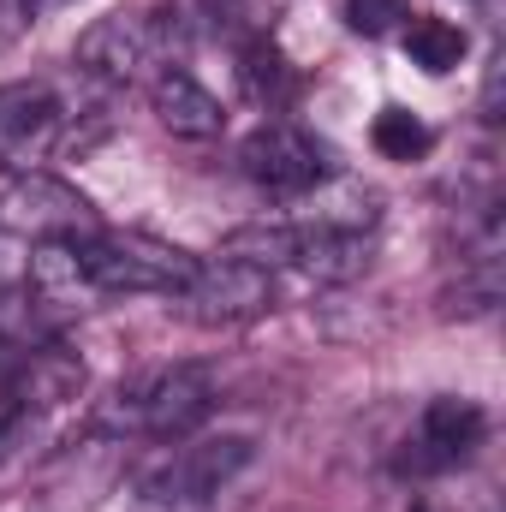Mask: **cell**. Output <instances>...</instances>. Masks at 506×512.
I'll return each instance as SVG.
<instances>
[{
  "label": "cell",
  "mask_w": 506,
  "mask_h": 512,
  "mask_svg": "<svg viewBox=\"0 0 506 512\" xmlns=\"http://www.w3.org/2000/svg\"><path fill=\"white\" fill-rule=\"evenodd\" d=\"M0 233H12L24 245H60V239L84 245V239L102 233V215H96V203L78 185L30 167V173H18L0 191Z\"/></svg>",
  "instance_id": "4"
},
{
  "label": "cell",
  "mask_w": 506,
  "mask_h": 512,
  "mask_svg": "<svg viewBox=\"0 0 506 512\" xmlns=\"http://www.w3.org/2000/svg\"><path fill=\"white\" fill-rule=\"evenodd\" d=\"M274 298H280V286H274L268 268L215 251L209 262L197 256L191 286H185L179 298H167V304H173L185 322H197V328H233V322H256V316H268Z\"/></svg>",
  "instance_id": "6"
},
{
  "label": "cell",
  "mask_w": 506,
  "mask_h": 512,
  "mask_svg": "<svg viewBox=\"0 0 506 512\" xmlns=\"http://www.w3.org/2000/svg\"><path fill=\"white\" fill-rule=\"evenodd\" d=\"M24 268H30V245L12 239V233H0V298L24 292Z\"/></svg>",
  "instance_id": "18"
},
{
  "label": "cell",
  "mask_w": 506,
  "mask_h": 512,
  "mask_svg": "<svg viewBox=\"0 0 506 512\" xmlns=\"http://www.w3.org/2000/svg\"><path fill=\"white\" fill-rule=\"evenodd\" d=\"M370 143H376L387 161H417L429 149V126L417 114H405V108H381L376 126H370Z\"/></svg>",
  "instance_id": "16"
},
{
  "label": "cell",
  "mask_w": 506,
  "mask_h": 512,
  "mask_svg": "<svg viewBox=\"0 0 506 512\" xmlns=\"http://www.w3.org/2000/svg\"><path fill=\"white\" fill-rule=\"evenodd\" d=\"M24 340L0 334V411H12V393H18V376H24Z\"/></svg>",
  "instance_id": "19"
},
{
  "label": "cell",
  "mask_w": 506,
  "mask_h": 512,
  "mask_svg": "<svg viewBox=\"0 0 506 512\" xmlns=\"http://www.w3.org/2000/svg\"><path fill=\"white\" fill-rule=\"evenodd\" d=\"M381 221V197L364 179H346V173H328L316 191L298 197V215L292 227L304 233H352V239H370Z\"/></svg>",
  "instance_id": "10"
},
{
  "label": "cell",
  "mask_w": 506,
  "mask_h": 512,
  "mask_svg": "<svg viewBox=\"0 0 506 512\" xmlns=\"http://www.w3.org/2000/svg\"><path fill=\"white\" fill-rule=\"evenodd\" d=\"M24 292L54 310V316H78V310H96L102 292L90 286V268H84V251L78 245H30V268H24Z\"/></svg>",
  "instance_id": "12"
},
{
  "label": "cell",
  "mask_w": 506,
  "mask_h": 512,
  "mask_svg": "<svg viewBox=\"0 0 506 512\" xmlns=\"http://www.w3.org/2000/svg\"><path fill=\"white\" fill-rule=\"evenodd\" d=\"M399 42H405V60H411L417 72H429V78H447V72L465 60V48H471V36H465L453 18H435V12H411Z\"/></svg>",
  "instance_id": "14"
},
{
  "label": "cell",
  "mask_w": 506,
  "mask_h": 512,
  "mask_svg": "<svg viewBox=\"0 0 506 512\" xmlns=\"http://www.w3.org/2000/svg\"><path fill=\"white\" fill-rule=\"evenodd\" d=\"M256 459L251 435H203V441H185L167 465H155L143 477V501L161 512H185L215 501L221 489H233Z\"/></svg>",
  "instance_id": "5"
},
{
  "label": "cell",
  "mask_w": 506,
  "mask_h": 512,
  "mask_svg": "<svg viewBox=\"0 0 506 512\" xmlns=\"http://www.w3.org/2000/svg\"><path fill=\"white\" fill-rule=\"evenodd\" d=\"M501 72H506V60H501V54H495V60H489V72H483V102H477L489 126L501 120Z\"/></svg>",
  "instance_id": "20"
},
{
  "label": "cell",
  "mask_w": 506,
  "mask_h": 512,
  "mask_svg": "<svg viewBox=\"0 0 506 512\" xmlns=\"http://www.w3.org/2000/svg\"><path fill=\"white\" fill-rule=\"evenodd\" d=\"M221 387L203 364H167L120 382L90 417L96 435H137V441H179L215 411Z\"/></svg>",
  "instance_id": "1"
},
{
  "label": "cell",
  "mask_w": 506,
  "mask_h": 512,
  "mask_svg": "<svg viewBox=\"0 0 506 512\" xmlns=\"http://www.w3.org/2000/svg\"><path fill=\"white\" fill-rule=\"evenodd\" d=\"M489 441V411L477 399H429L423 417H417V435L405 441L399 453V471L405 477H441V471H459L477 459V447Z\"/></svg>",
  "instance_id": "8"
},
{
  "label": "cell",
  "mask_w": 506,
  "mask_h": 512,
  "mask_svg": "<svg viewBox=\"0 0 506 512\" xmlns=\"http://www.w3.org/2000/svg\"><path fill=\"white\" fill-rule=\"evenodd\" d=\"M239 173L251 179L256 191L280 197V203H298L304 191H316L334 167H328V149L292 120H262V126L239 143Z\"/></svg>",
  "instance_id": "7"
},
{
  "label": "cell",
  "mask_w": 506,
  "mask_h": 512,
  "mask_svg": "<svg viewBox=\"0 0 506 512\" xmlns=\"http://www.w3.org/2000/svg\"><path fill=\"white\" fill-rule=\"evenodd\" d=\"M149 108H155V120L173 131V137H191V143L221 137V126H227L221 96H215L209 84H197L185 66H161V72L149 78Z\"/></svg>",
  "instance_id": "11"
},
{
  "label": "cell",
  "mask_w": 506,
  "mask_h": 512,
  "mask_svg": "<svg viewBox=\"0 0 506 512\" xmlns=\"http://www.w3.org/2000/svg\"><path fill=\"white\" fill-rule=\"evenodd\" d=\"M84 268H90V286L108 298H179L197 274V256L155 239V233H96L78 245Z\"/></svg>",
  "instance_id": "2"
},
{
  "label": "cell",
  "mask_w": 506,
  "mask_h": 512,
  "mask_svg": "<svg viewBox=\"0 0 506 512\" xmlns=\"http://www.w3.org/2000/svg\"><path fill=\"white\" fill-rule=\"evenodd\" d=\"M411 512H435V507H429V501H417V507H411Z\"/></svg>",
  "instance_id": "21"
},
{
  "label": "cell",
  "mask_w": 506,
  "mask_h": 512,
  "mask_svg": "<svg viewBox=\"0 0 506 512\" xmlns=\"http://www.w3.org/2000/svg\"><path fill=\"white\" fill-rule=\"evenodd\" d=\"M411 18V0H346V24L358 36H387V30H405Z\"/></svg>",
  "instance_id": "17"
},
{
  "label": "cell",
  "mask_w": 506,
  "mask_h": 512,
  "mask_svg": "<svg viewBox=\"0 0 506 512\" xmlns=\"http://www.w3.org/2000/svg\"><path fill=\"white\" fill-rule=\"evenodd\" d=\"M66 126V108L54 102L48 84H6L0 90V167L6 173H30V161H42Z\"/></svg>",
  "instance_id": "9"
},
{
  "label": "cell",
  "mask_w": 506,
  "mask_h": 512,
  "mask_svg": "<svg viewBox=\"0 0 506 512\" xmlns=\"http://www.w3.org/2000/svg\"><path fill=\"white\" fill-rule=\"evenodd\" d=\"M84 387V364L66 352V346H30L24 352V376H18V393H12V411H48V405H66L78 399Z\"/></svg>",
  "instance_id": "13"
},
{
  "label": "cell",
  "mask_w": 506,
  "mask_h": 512,
  "mask_svg": "<svg viewBox=\"0 0 506 512\" xmlns=\"http://www.w3.org/2000/svg\"><path fill=\"white\" fill-rule=\"evenodd\" d=\"M239 84H245V96H251L256 108H268V114L298 96V72H292V60L268 36H251L239 48Z\"/></svg>",
  "instance_id": "15"
},
{
  "label": "cell",
  "mask_w": 506,
  "mask_h": 512,
  "mask_svg": "<svg viewBox=\"0 0 506 512\" xmlns=\"http://www.w3.org/2000/svg\"><path fill=\"white\" fill-rule=\"evenodd\" d=\"M173 42H179V24H167V12H108L78 36L72 66L96 84L126 90V84H149L161 66H173L167 60Z\"/></svg>",
  "instance_id": "3"
}]
</instances>
